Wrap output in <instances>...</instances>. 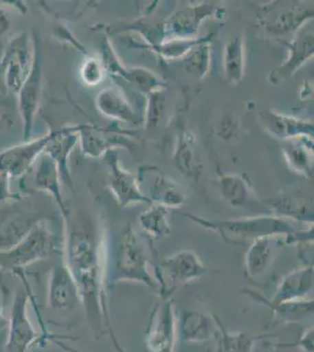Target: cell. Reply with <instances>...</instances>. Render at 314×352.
I'll return each instance as SVG.
<instances>
[{"mask_svg": "<svg viewBox=\"0 0 314 352\" xmlns=\"http://www.w3.org/2000/svg\"><path fill=\"white\" fill-rule=\"evenodd\" d=\"M106 237L107 232L93 221H79L71 227L65 221L63 255L96 336L108 335L113 329L106 285Z\"/></svg>", "mask_w": 314, "mask_h": 352, "instance_id": "obj_1", "label": "cell"}, {"mask_svg": "<svg viewBox=\"0 0 314 352\" xmlns=\"http://www.w3.org/2000/svg\"><path fill=\"white\" fill-rule=\"evenodd\" d=\"M150 244L139 232L124 226L115 237H106V285L107 289L121 282H136L159 294L156 264L151 258Z\"/></svg>", "mask_w": 314, "mask_h": 352, "instance_id": "obj_2", "label": "cell"}, {"mask_svg": "<svg viewBox=\"0 0 314 352\" xmlns=\"http://www.w3.org/2000/svg\"><path fill=\"white\" fill-rule=\"evenodd\" d=\"M188 220L222 237L227 243H244L260 237H279L287 244L306 245L313 243V227L297 230L290 221L275 215L242 217L235 220H208L194 214H184Z\"/></svg>", "mask_w": 314, "mask_h": 352, "instance_id": "obj_3", "label": "cell"}, {"mask_svg": "<svg viewBox=\"0 0 314 352\" xmlns=\"http://www.w3.org/2000/svg\"><path fill=\"white\" fill-rule=\"evenodd\" d=\"M64 220V219H63ZM65 220L63 230L56 232L48 221L40 220L19 243L8 252H0V270L24 276L25 269L39 261L64 252Z\"/></svg>", "mask_w": 314, "mask_h": 352, "instance_id": "obj_4", "label": "cell"}, {"mask_svg": "<svg viewBox=\"0 0 314 352\" xmlns=\"http://www.w3.org/2000/svg\"><path fill=\"white\" fill-rule=\"evenodd\" d=\"M34 44L27 32L13 36L0 56V93L18 96L32 72Z\"/></svg>", "mask_w": 314, "mask_h": 352, "instance_id": "obj_5", "label": "cell"}, {"mask_svg": "<svg viewBox=\"0 0 314 352\" xmlns=\"http://www.w3.org/2000/svg\"><path fill=\"white\" fill-rule=\"evenodd\" d=\"M313 5L302 1H271L260 6L257 21L267 36L282 41L313 21Z\"/></svg>", "mask_w": 314, "mask_h": 352, "instance_id": "obj_6", "label": "cell"}, {"mask_svg": "<svg viewBox=\"0 0 314 352\" xmlns=\"http://www.w3.org/2000/svg\"><path fill=\"white\" fill-rule=\"evenodd\" d=\"M203 261L192 250L183 249L156 264V280L159 285L161 298H171L179 288L199 280L207 274Z\"/></svg>", "mask_w": 314, "mask_h": 352, "instance_id": "obj_7", "label": "cell"}, {"mask_svg": "<svg viewBox=\"0 0 314 352\" xmlns=\"http://www.w3.org/2000/svg\"><path fill=\"white\" fill-rule=\"evenodd\" d=\"M225 8L218 3L201 1L189 3L171 13L164 21L166 39H192L199 34L204 21L223 19Z\"/></svg>", "mask_w": 314, "mask_h": 352, "instance_id": "obj_8", "label": "cell"}, {"mask_svg": "<svg viewBox=\"0 0 314 352\" xmlns=\"http://www.w3.org/2000/svg\"><path fill=\"white\" fill-rule=\"evenodd\" d=\"M25 289H19L13 297L12 308L8 316V338L4 352H28L43 342L28 316L30 285L24 280Z\"/></svg>", "mask_w": 314, "mask_h": 352, "instance_id": "obj_9", "label": "cell"}, {"mask_svg": "<svg viewBox=\"0 0 314 352\" xmlns=\"http://www.w3.org/2000/svg\"><path fill=\"white\" fill-rule=\"evenodd\" d=\"M101 51H102L101 61L104 64L106 73L113 79L124 81L126 84L131 85L144 96L150 93L167 89V81L164 80L159 74H156L150 69L126 66L114 50L109 36H104Z\"/></svg>", "mask_w": 314, "mask_h": 352, "instance_id": "obj_10", "label": "cell"}, {"mask_svg": "<svg viewBox=\"0 0 314 352\" xmlns=\"http://www.w3.org/2000/svg\"><path fill=\"white\" fill-rule=\"evenodd\" d=\"M135 176L139 192L149 204L168 209L181 208L186 204L187 197L183 189L155 164L139 166Z\"/></svg>", "mask_w": 314, "mask_h": 352, "instance_id": "obj_11", "label": "cell"}, {"mask_svg": "<svg viewBox=\"0 0 314 352\" xmlns=\"http://www.w3.org/2000/svg\"><path fill=\"white\" fill-rule=\"evenodd\" d=\"M177 316L171 298H162L151 309L144 346L146 352H174L177 340Z\"/></svg>", "mask_w": 314, "mask_h": 352, "instance_id": "obj_12", "label": "cell"}, {"mask_svg": "<svg viewBox=\"0 0 314 352\" xmlns=\"http://www.w3.org/2000/svg\"><path fill=\"white\" fill-rule=\"evenodd\" d=\"M34 41V64L32 72L25 81L23 87L18 93V109L20 119L23 122V136L24 141L31 140L33 131V124L36 120V114L39 111L41 96H43V59L40 51L39 41L36 36H33Z\"/></svg>", "mask_w": 314, "mask_h": 352, "instance_id": "obj_13", "label": "cell"}, {"mask_svg": "<svg viewBox=\"0 0 314 352\" xmlns=\"http://www.w3.org/2000/svg\"><path fill=\"white\" fill-rule=\"evenodd\" d=\"M280 43L287 46V58L279 67L272 69L267 76L269 82L272 85H278L287 80L291 76H295L304 65L313 59L314 34L312 21L304 25L289 41H282Z\"/></svg>", "mask_w": 314, "mask_h": 352, "instance_id": "obj_14", "label": "cell"}, {"mask_svg": "<svg viewBox=\"0 0 314 352\" xmlns=\"http://www.w3.org/2000/svg\"><path fill=\"white\" fill-rule=\"evenodd\" d=\"M104 157L108 167V188L120 208H128L139 204L150 206L149 201L139 192L136 176L122 167L116 149H111L106 153Z\"/></svg>", "mask_w": 314, "mask_h": 352, "instance_id": "obj_15", "label": "cell"}, {"mask_svg": "<svg viewBox=\"0 0 314 352\" xmlns=\"http://www.w3.org/2000/svg\"><path fill=\"white\" fill-rule=\"evenodd\" d=\"M49 139L51 132L1 151L0 172L6 173L11 179H19L26 175L32 169L39 156L44 153Z\"/></svg>", "mask_w": 314, "mask_h": 352, "instance_id": "obj_16", "label": "cell"}, {"mask_svg": "<svg viewBox=\"0 0 314 352\" xmlns=\"http://www.w3.org/2000/svg\"><path fill=\"white\" fill-rule=\"evenodd\" d=\"M80 302L76 282L73 280L64 255L61 254L60 261L53 265L48 280L47 305L54 311L71 310Z\"/></svg>", "mask_w": 314, "mask_h": 352, "instance_id": "obj_17", "label": "cell"}, {"mask_svg": "<svg viewBox=\"0 0 314 352\" xmlns=\"http://www.w3.org/2000/svg\"><path fill=\"white\" fill-rule=\"evenodd\" d=\"M79 124L65 126L51 131V139L48 140L44 153L49 156L59 169L60 179L69 188L73 189L72 174L69 169V156L76 144H79L78 135Z\"/></svg>", "mask_w": 314, "mask_h": 352, "instance_id": "obj_18", "label": "cell"}, {"mask_svg": "<svg viewBox=\"0 0 314 352\" xmlns=\"http://www.w3.org/2000/svg\"><path fill=\"white\" fill-rule=\"evenodd\" d=\"M96 106L102 116L115 122L133 126L144 124V116L136 111L121 88L106 87L101 89L96 96Z\"/></svg>", "mask_w": 314, "mask_h": 352, "instance_id": "obj_19", "label": "cell"}, {"mask_svg": "<svg viewBox=\"0 0 314 352\" xmlns=\"http://www.w3.org/2000/svg\"><path fill=\"white\" fill-rule=\"evenodd\" d=\"M40 220L43 219L36 214L16 206L0 210V252H8L19 243Z\"/></svg>", "mask_w": 314, "mask_h": 352, "instance_id": "obj_20", "label": "cell"}, {"mask_svg": "<svg viewBox=\"0 0 314 352\" xmlns=\"http://www.w3.org/2000/svg\"><path fill=\"white\" fill-rule=\"evenodd\" d=\"M264 131L277 140L285 141L297 138L313 139V122L298 116H285L276 111H265L259 114Z\"/></svg>", "mask_w": 314, "mask_h": 352, "instance_id": "obj_21", "label": "cell"}, {"mask_svg": "<svg viewBox=\"0 0 314 352\" xmlns=\"http://www.w3.org/2000/svg\"><path fill=\"white\" fill-rule=\"evenodd\" d=\"M313 292V264L295 269L282 277L276 287L271 305L311 300Z\"/></svg>", "mask_w": 314, "mask_h": 352, "instance_id": "obj_22", "label": "cell"}, {"mask_svg": "<svg viewBox=\"0 0 314 352\" xmlns=\"http://www.w3.org/2000/svg\"><path fill=\"white\" fill-rule=\"evenodd\" d=\"M172 164L188 179L199 181L202 176L203 164L199 157L196 135L187 127L179 129L176 136Z\"/></svg>", "mask_w": 314, "mask_h": 352, "instance_id": "obj_23", "label": "cell"}, {"mask_svg": "<svg viewBox=\"0 0 314 352\" xmlns=\"http://www.w3.org/2000/svg\"><path fill=\"white\" fill-rule=\"evenodd\" d=\"M176 331L177 338L186 344L205 343L215 335V316L214 314L209 315L197 310L183 311L182 316L177 318Z\"/></svg>", "mask_w": 314, "mask_h": 352, "instance_id": "obj_24", "label": "cell"}, {"mask_svg": "<svg viewBox=\"0 0 314 352\" xmlns=\"http://www.w3.org/2000/svg\"><path fill=\"white\" fill-rule=\"evenodd\" d=\"M81 152L86 157L99 159L104 157L111 149L126 146V141H121V136L111 133L108 129L91 124H79L78 129Z\"/></svg>", "mask_w": 314, "mask_h": 352, "instance_id": "obj_25", "label": "cell"}, {"mask_svg": "<svg viewBox=\"0 0 314 352\" xmlns=\"http://www.w3.org/2000/svg\"><path fill=\"white\" fill-rule=\"evenodd\" d=\"M36 170H34V186L36 190L45 192L52 197L53 200L59 207L61 217L67 220L69 212L64 202L63 192H61V179H60L59 169L56 162L43 153L39 159L36 161Z\"/></svg>", "mask_w": 314, "mask_h": 352, "instance_id": "obj_26", "label": "cell"}, {"mask_svg": "<svg viewBox=\"0 0 314 352\" xmlns=\"http://www.w3.org/2000/svg\"><path fill=\"white\" fill-rule=\"evenodd\" d=\"M279 240V237H260L251 242L244 258L247 278L257 280L267 272L275 258V252L280 242Z\"/></svg>", "mask_w": 314, "mask_h": 352, "instance_id": "obj_27", "label": "cell"}, {"mask_svg": "<svg viewBox=\"0 0 314 352\" xmlns=\"http://www.w3.org/2000/svg\"><path fill=\"white\" fill-rule=\"evenodd\" d=\"M280 147L291 170L307 179L313 177V139L297 138L282 141Z\"/></svg>", "mask_w": 314, "mask_h": 352, "instance_id": "obj_28", "label": "cell"}, {"mask_svg": "<svg viewBox=\"0 0 314 352\" xmlns=\"http://www.w3.org/2000/svg\"><path fill=\"white\" fill-rule=\"evenodd\" d=\"M215 316L216 332L212 352H254V348L258 342L275 335H250L247 332H231L225 329L218 317Z\"/></svg>", "mask_w": 314, "mask_h": 352, "instance_id": "obj_29", "label": "cell"}, {"mask_svg": "<svg viewBox=\"0 0 314 352\" xmlns=\"http://www.w3.org/2000/svg\"><path fill=\"white\" fill-rule=\"evenodd\" d=\"M217 181L221 197L227 204H230L231 207H244L255 197V189L247 174H221Z\"/></svg>", "mask_w": 314, "mask_h": 352, "instance_id": "obj_30", "label": "cell"}, {"mask_svg": "<svg viewBox=\"0 0 314 352\" xmlns=\"http://www.w3.org/2000/svg\"><path fill=\"white\" fill-rule=\"evenodd\" d=\"M242 292L257 302L267 305V308L272 310L276 320H278L284 324L299 323V322L309 320L313 316V298L299 300V302H291V303H282V305H271L267 298L258 292H251V290H243Z\"/></svg>", "mask_w": 314, "mask_h": 352, "instance_id": "obj_31", "label": "cell"}, {"mask_svg": "<svg viewBox=\"0 0 314 352\" xmlns=\"http://www.w3.org/2000/svg\"><path fill=\"white\" fill-rule=\"evenodd\" d=\"M247 68V47L244 36L238 34L231 38L224 46L223 71L231 85H238L245 76Z\"/></svg>", "mask_w": 314, "mask_h": 352, "instance_id": "obj_32", "label": "cell"}, {"mask_svg": "<svg viewBox=\"0 0 314 352\" xmlns=\"http://www.w3.org/2000/svg\"><path fill=\"white\" fill-rule=\"evenodd\" d=\"M269 204L275 217L313 226V206L306 197H300L298 194H289Z\"/></svg>", "mask_w": 314, "mask_h": 352, "instance_id": "obj_33", "label": "cell"}, {"mask_svg": "<svg viewBox=\"0 0 314 352\" xmlns=\"http://www.w3.org/2000/svg\"><path fill=\"white\" fill-rule=\"evenodd\" d=\"M151 12L144 13V16H139L134 21H127L124 24L111 25L109 32L121 33L124 31L139 32L142 36L144 46H155L166 41L164 38V21H159L150 16Z\"/></svg>", "mask_w": 314, "mask_h": 352, "instance_id": "obj_34", "label": "cell"}, {"mask_svg": "<svg viewBox=\"0 0 314 352\" xmlns=\"http://www.w3.org/2000/svg\"><path fill=\"white\" fill-rule=\"evenodd\" d=\"M215 34L216 32L214 31V32L208 33L205 36H196L192 39H166L161 44L155 46H144L139 43V44H133V47L148 50L149 52L159 56L161 60L176 61L181 59L183 60L184 56H187L192 48Z\"/></svg>", "mask_w": 314, "mask_h": 352, "instance_id": "obj_35", "label": "cell"}, {"mask_svg": "<svg viewBox=\"0 0 314 352\" xmlns=\"http://www.w3.org/2000/svg\"><path fill=\"white\" fill-rule=\"evenodd\" d=\"M169 210L170 209L164 206L150 204L146 212L139 214V227L150 240H159L170 235L171 226L168 220Z\"/></svg>", "mask_w": 314, "mask_h": 352, "instance_id": "obj_36", "label": "cell"}, {"mask_svg": "<svg viewBox=\"0 0 314 352\" xmlns=\"http://www.w3.org/2000/svg\"><path fill=\"white\" fill-rule=\"evenodd\" d=\"M214 36L195 46L183 58L184 69L195 80H203L210 72L211 43L214 41Z\"/></svg>", "mask_w": 314, "mask_h": 352, "instance_id": "obj_37", "label": "cell"}, {"mask_svg": "<svg viewBox=\"0 0 314 352\" xmlns=\"http://www.w3.org/2000/svg\"><path fill=\"white\" fill-rule=\"evenodd\" d=\"M146 109L144 112V129H156L167 113V96L166 91L150 93L146 96Z\"/></svg>", "mask_w": 314, "mask_h": 352, "instance_id": "obj_38", "label": "cell"}, {"mask_svg": "<svg viewBox=\"0 0 314 352\" xmlns=\"http://www.w3.org/2000/svg\"><path fill=\"white\" fill-rule=\"evenodd\" d=\"M106 69L101 59H98L96 56H89L88 54L84 64L80 68V78L84 81L85 85L87 86H98L104 81L106 76Z\"/></svg>", "mask_w": 314, "mask_h": 352, "instance_id": "obj_39", "label": "cell"}, {"mask_svg": "<svg viewBox=\"0 0 314 352\" xmlns=\"http://www.w3.org/2000/svg\"><path fill=\"white\" fill-rule=\"evenodd\" d=\"M240 132V122L237 116L232 114H225L219 121L217 127V135L225 141L236 139Z\"/></svg>", "mask_w": 314, "mask_h": 352, "instance_id": "obj_40", "label": "cell"}, {"mask_svg": "<svg viewBox=\"0 0 314 352\" xmlns=\"http://www.w3.org/2000/svg\"><path fill=\"white\" fill-rule=\"evenodd\" d=\"M11 177L6 173L0 172V202L8 204V202H19L24 197L21 194H16L11 190Z\"/></svg>", "mask_w": 314, "mask_h": 352, "instance_id": "obj_41", "label": "cell"}, {"mask_svg": "<svg viewBox=\"0 0 314 352\" xmlns=\"http://www.w3.org/2000/svg\"><path fill=\"white\" fill-rule=\"evenodd\" d=\"M295 345L298 346L302 352H313V327L304 330L302 337Z\"/></svg>", "mask_w": 314, "mask_h": 352, "instance_id": "obj_42", "label": "cell"}, {"mask_svg": "<svg viewBox=\"0 0 314 352\" xmlns=\"http://www.w3.org/2000/svg\"><path fill=\"white\" fill-rule=\"evenodd\" d=\"M108 336L111 337V342H113V344H114V346H115L116 350H117V352H127L124 351V349L120 345L119 340H117V338H116L115 333H114V330L113 329H111L109 330V332H108ZM58 346H60L61 349H64V350H66V351L68 352H80L76 350V349L71 348V346H68V345L65 344L63 340H56V342H54Z\"/></svg>", "mask_w": 314, "mask_h": 352, "instance_id": "obj_43", "label": "cell"}, {"mask_svg": "<svg viewBox=\"0 0 314 352\" xmlns=\"http://www.w3.org/2000/svg\"><path fill=\"white\" fill-rule=\"evenodd\" d=\"M11 25H12V23H11V18H10L8 11H5L4 8H0V41L10 31Z\"/></svg>", "mask_w": 314, "mask_h": 352, "instance_id": "obj_44", "label": "cell"}, {"mask_svg": "<svg viewBox=\"0 0 314 352\" xmlns=\"http://www.w3.org/2000/svg\"><path fill=\"white\" fill-rule=\"evenodd\" d=\"M8 316L5 312L4 305L0 300V332L5 331L8 329Z\"/></svg>", "mask_w": 314, "mask_h": 352, "instance_id": "obj_45", "label": "cell"}, {"mask_svg": "<svg viewBox=\"0 0 314 352\" xmlns=\"http://www.w3.org/2000/svg\"><path fill=\"white\" fill-rule=\"evenodd\" d=\"M11 124H13V121H11L10 116H0V131H4V129H8Z\"/></svg>", "mask_w": 314, "mask_h": 352, "instance_id": "obj_46", "label": "cell"}]
</instances>
